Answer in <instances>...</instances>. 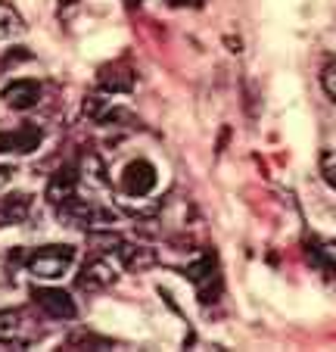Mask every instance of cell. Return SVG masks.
Here are the masks:
<instances>
[{
  "instance_id": "1",
  "label": "cell",
  "mask_w": 336,
  "mask_h": 352,
  "mask_svg": "<svg viewBox=\"0 0 336 352\" xmlns=\"http://www.w3.org/2000/svg\"><path fill=\"white\" fill-rule=\"evenodd\" d=\"M75 262V246L69 243H50V246H41L34 253H28L25 265L34 278L41 280H56L69 272V265Z\"/></svg>"
},
{
  "instance_id": "2",
  "label": "cell",
  "mask_w": 336,
  "mask_h": 352,
  "mask_svg": "<svg viewBox=\"0 0 336 352\" xmlns=\"http://www.w3.org/2000/svg\"><path fill=\"white\" fill-rule=\"evenodd\" d=\"M34 333H38V327L22 309H0V343L28 346Z\"/></svg>"
},
{
  "instance_id": "3",
  "label": "cell",
  "mask_w": 336,
  "mask_h": 352,
  "mask_svg": "<svg viewBox=\"0 0 336 352\" xmlns=\"http://www.w3.org/2000/svg\"><path fill=\"white\" fill-rule=\"evenodd\" d=\"M32 299H34V306L53 321H72L75 312H78L72 296L66 290H56V287H34Z\"/></svg>"
},
{
  "instance_id": "4",
  "label": "cell",
  "mask_w": 336,
  "mask_h": 352,
  "mask_svg": "<svg viewBox=\"0 0 336 352\" xmlns=\"http://www.w3.org/2000/svg\"><path fill=\"white\" fill-rule=\"evenodd\" d=\"M159 175H156V166L146 160H134L128 162V168L122 172V190L128 193V197H146V193H153V187H156Z\"/></svg>"
},
{
  "instance_id": "5",
  "label": "cell",
  "mask_w": 336,
  "mask_h": 352,
  "mask_svg": "<svg viewBox=\"0 0 336 352\" xmlns=\"http://www.w3.org/2000/svg\"><path fill=\"white\" fill-rule=\"evenodd\" d=\"M112 284H115V272H112V265L106 259L87 262L78 274V290H85V293H100Z\"/></svg>"
},
{
  "instance_id": "6",
  "label": "cell",
  "mask_w": 336,
  "mask_h": 352,
  "mask_svg": "<svg viewBox=\"0 0 336 352\" xmlns=\"http://www.w3.org/2000/svg\"><path fill=\"white\" fill-rule=\"evenodd\" d=\"M41 100V85L32 78H16L3 87V103L10 109H32Z\"/></svg>"
},
{
  "instance_id": "7",
  "label": "cell",
  "mask_w": 336,
  "mask_h": 352,
  "mask_svg": "<svg viewBox=\"0 0 336 352\" xmlns=\"http://www.w3.org/2000/svg\"><path fill=\"white\" fill-rule=\"evenodd\" d=\"M100 87L106 94H131L134 91V72L122 63H112V66H103L100 69Z\"/></svg>"
},
{
  "instance_id": "8",
  "label": "cell",
  "mask_w": 336,
  "mask_h": 352,
  "mask_svg": "<svg viewBox=\"0 0 336 352\" xmlns=\"http://www.w3.org/2000/svg\"><path fill=\"white\" fill-rule=\"evenodd\" d=\"M41 128L34 125H25L19 128V131H7V134H0V153L3 150H16V153H34L41 144Z\"/></svg>"
},
{
  "instance_id": "9",
  "label": "cell",
  "mask_w": 336,
  "mask_h": 352,
  "mask_svg": "<svg viewBox=\"0 0 336 352\" xmlns=\"http://www.w3.org/2000/svg\"><path fill=\"white\" fill-rule=\"evenodd\" d=\"M115 256L122 259V265H125L128 272H137V274L159 262L156 250H150V246H134V243H122V250Z\"/></svg>"
},
{
  "instance_id": "10",
  "label": "cell",
  "mask_w": 336,
  "mask_h": 352,
  "mask_svg": "<svg viewBox=\"0 0 336 352\" xmlns=\"http://www.w3.org/2000/svg\"><path fill=\"white\" fill-rule=\"evenodd\" d=\"M75 184H78V172L75 168H60L47 184V199L53 206H63L69 197H75Z\"/></svg>"
},
{
  "instance_id": "11",
  "label": "cell",
  "mask_w": 336,
  "mask_h": 352,
  "mask_svg": "<svg viewBox=\"0 0 336 352\" xmlns=\"http://www.w3.org/2000/svg\"><path fill=\"white\" fill-rule=\"evenodd\" d=\"M60 219H63V221H69V225H75V228H91V225H93V219H100V215L93 212V206L87 203V199H81V197H69L66 203L60 206Z\"/></svg>"
},
{
  "instance_id": "12",
  "label": "cell",
  "mask_w": 336,
  "mask_h": 352,
  "mask_svg": "<svg viewBox=\"0 0 336 352\" xmlns=\"http://www.w3.org/2000/svg\"><path fill=\"white\" fill-rule=\"evenodd\" d=\"M32 212V197L28 193H16V197L3 199L0 206V228H10V225H22Z\"/></svg>"
},
{
  "instance_id": "13",
  "label": "cell",
  "mask_w": 336,
  "mask_h": 352,
  "mask_svg": "<svg viewBox=\"0 0 336 352\" xmlns=\"http://www.w3.org/2000/svg\"><path fill=\"white\" fill-rule=\"evenodd\" d=\"M22 28H25L22 16L16 13L10 3H3V0H0V41H7V38H13V34H19Z\"/></svg>"
},
{
  "instance_id": "14",
  "label": "cell",
  "mask_w": 336,
  "mask_h": 352,
  "mask_svg": "<svg viewBox=\"0 0 336 352\" xmlns=\"http://www.w3.org/2000/svg\"><path fill=\"white\" fill-rule=\"evenodd\" d=\"M125 240L115 231H103V234H91V246H97V253H119Z\"/></svg>"
},
{
  "instance_id": "15",
  "label": "cell",
  "mask_w": 336,
  "mask_h": 352,
  "mask_svg": "<svg viewBox=\"0 0 336 352\" xmlns=\"http://www.w3.org/2000/svg\"><path fill=\"white\" fill-rule=\"evenodd\" d=\"M85 178L93 181L97 187H106V184H109V181H106V168H103V162H100L97 153H87V156H85Z\"/></svg>"
},
{
  "instance_id": "16",
  "label": "cell",
  "mask_w": 336,
  "mask_h": 352,
  "mask_svg": "<svg viewBox=\"0 0 336 352\" xmlns=\"http://www.w3.org/2000/svg\"><path fill=\"white\" fill-rule=\"evenodd\" d=\"M66 346H69V349H78V346H97V349H109V343H106V340L93 337V333H85V331L72 333V337L66 340Z\"/></svg>"
},
{
  "instance_id": "17",
  "label": "cell",
  "mask_w": 336,
  "mask_h": 352,
  "mask_svg": "<svg viewBox=\"0 0 336 352\" xmlns=\"http://www.w3.org/2000/svg\"><path fill=\"white\" fill-rule=\"evenodd\" d=\"M321 175H324V181L336 190V150H324L321 153Z\"/></svg>"
},
{
  "instance_id": "18",
  "label": "cell",
  "mask_w": 336,
  "mask_h": 352,
  "mask_svg": "<svg viewBox=\"0 0 336 352\" xmlns=\"http://www.w3.org/2000/svg\"><path fill=\"white\" fill-rule=\"evenodd\" d=\"M321 85H324V91H327V97L336 103V63H327V66H324Z\"/></svg>"
},
{
  "instance_id": "19",
  "label": "cell",
  "mask_w": 336,
  "mask_h": 352,
  "mask_svg": "<svg viewBox=\"0 0 336 352\" xmlns=\"http://www.w3.org/2000/svg\"><path fill=\"white\" fill-rule=\"evenodd\" d=\"M13 168H10V166H0V190H3V187H7L10 184V181H13Z\"/></svg>"
},
{
  "instance_id": "20",
  "label": "cell",
  "mask_w": 336,
  "mask_h": 352,
  "mask_svg": "<svg viewBox=\"0 0 336 352\" xmlns=\"http://www.w3.org/2000/svg\"><path fill=\"white\" fill-rule=\"evenodd\" d=\"M324 256H327L330 262H336V243H327V246H324Z\"/></svg>"
},
{
  "instance_id": "21",
  "label": "cell",
  "mask_w": 336,
  "mask_h": 352,
  "mask_svg": "<svg viewBox=\"0 0 336 352\" xmlns=\"http://www.w3.org/2000/svg\"><path fill=\"white\" fill-rule=\"evenodd\" d=\"M78 0H60V7H75Z\"/></svg>"
},
{
  "instance_id": "22",
  "label": "cell",
  "mask_w": 336,
  "mask_h": 352,
  "mask_svg": "<svg viewBox=\"0 0 336 352\" xmlns=\"http://www.w3.org/2000/svg\"><path fill=\"white\" fill-rule=\"evenodd\" d=\"M128 3H131V7H140V3H144V0H128Z\"/></svg>"
}]
</instances>
